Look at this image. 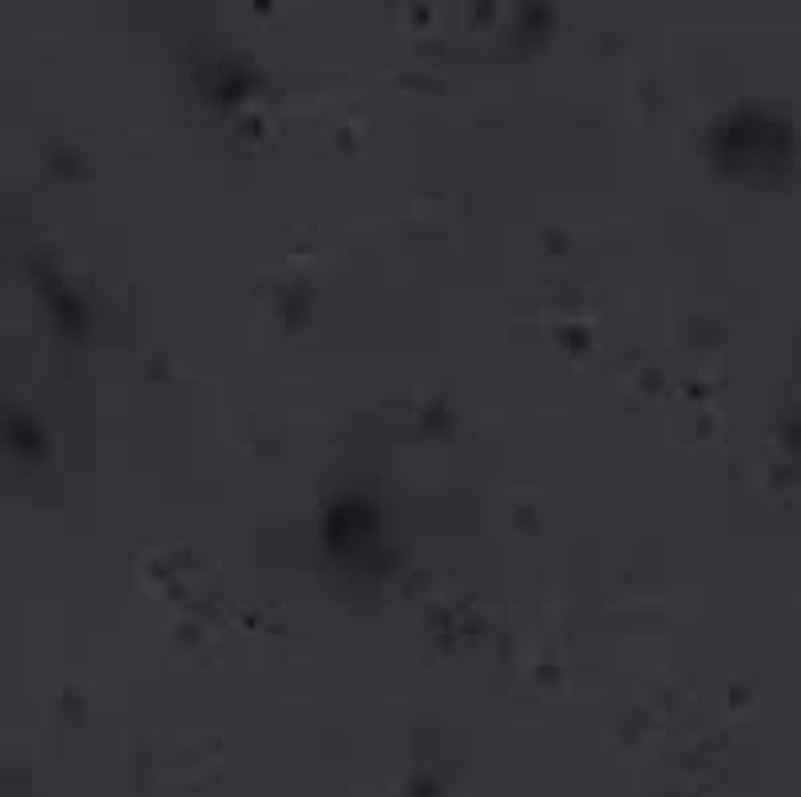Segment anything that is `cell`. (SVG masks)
I'll use <instances>...</instances> for the list:
<instances>
[{"instance_id":"3957f363","label":"cell","mask_w":801,"mask_h":797,"mask_svg":"<svg viewBox=\"0 0 801 797\" xmlns=\"http://www.w3.org/2000/svg\"><path fill=\"white\" fill-rule=\"evenodd\" d=\"M8 441H12V449L20 456H32V460H40L44 449H48V441H44V433L28 421V417H12L8 421Z\"/></svg>"},{"instance_id":"7a4b0ae2","label":"cell","mask_w":801,"mask_h":797,"mask_svg":"<svg viewBox=\"0 0 801 797\" xmlns=\"http://www.w3.org/2000/svg\"><path fill=\"white\" fill-rule=\"evenodd\" d=\"M48 298H52V310H56V322L68 330V334H80L84 326H88V314H84V306H80V298L76 294H68L56 278L48 282Z\"/></svg>"},{"instance_id":"6da1fadb","label":"cell","mask_w":801,"mask_h":797,"mask_svg":"<svg viewBox=\"0 0 801 797\" xmlns=\"http://www.w3.org/2000/svg\"><path fill=\"white\" fill-rule=\"evenodd\" d=\"M326 544L334 548V552H349V548H357V544H365L373 532H377V512L369 508V504H361V500H342L330 516H326Z\"/></svg>"}]
</instances>
